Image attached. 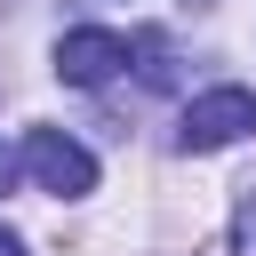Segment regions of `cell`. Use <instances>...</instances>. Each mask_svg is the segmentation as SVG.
I'll list each match as a JSON object with an SVG mask.
<instances>
[{"label":"cell","instance_id":"cell-1","mask_svg":"<svg viewBox=\"0 0 256 256\" xmlns=\"http://www.w3.org/2000/svg\"><path fill=\"white\" fill-rule=\"evenodd\" d=\"M24 168H32V184L56 192V200L96 192V160H88V144H72L64 128H24Z\"/></svg>","mask_w":256,"mask_h":256},{"label":"cell","instance_id":"cell-2","mask_svg":"<svg viewBox=\"0 0 256 256\" xmlns=\"http://www.w3.org/2000/svg\"><path fill=\"white\" fill-rule=\"evenodd\" d=\"M256 128V96L248 88H208V96H192L184 104V152H224V144H240Z\"/></svg>","mask_w":256,"mask_h":256},{"label":"cell","instance_id":"cell-3","mask_svg":"<svg viewBox=\"0 0 256 256\" xmlns=\"http://www.w3.org/2000/svg\"><path fill=\"white\" fill-rule=\"evenodd\" d=\"M120 64H128V40H120V32H96V24H88V32H64V40H56V72H64L72 88H104Z\"/></svg>","mask_w":256,"mask_h":256},{"label":"cell","instance_id":"cell-4","mask_svg":"<svg viewBox=\"0 0 256 256\" xmlns=\"http://www.w3.org/2000/svg\"><path fill=\"white\" fill-rule=\"evenodd\" d=\"M232 256H256V184H248L240 208H232Z\"/></svg>","mask_w":256,"mask_h":256},{"label":"cell","instance_id":"cell-5","mask_svg":"<svg viewBox=\"0 0 256 256\" xmlns=\"http://www.w3.org/2000/svg\"><path fill=\"white\" fill-rule=\"evenodd\" d=\"M8 184H16V152L0 144V192H8Z\"/></svg>","mask_w":256,"mask_h":256},{"label":"cell","instance_id":"cell-6","mask_svg":"<svg viewBox=\"0 0 256 256\" xmlns=\"http://www.w3.org/2000/svg\"><path fill=\"white\" fill-rule=\"evenodd\" d=\"M0 256H24V240H16V232H0Z\"/></svg>","mask_w":256,"mask_h":256}]
</instances>
